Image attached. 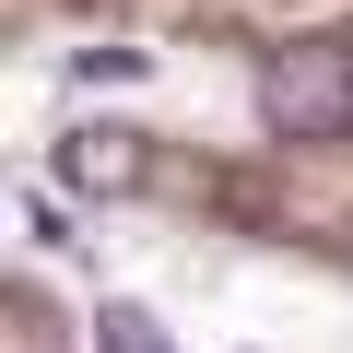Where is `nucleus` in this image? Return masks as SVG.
Masks as SVG:
<instances>
[{
	"label": "nucleus",
	"instance_id": "f257e3e1",
	"mask_svg": "<svg viewBox=\"0 0 353 353\" xmlns=\"http://www.w3.org/2000/svg\"><path fill=\"white\" fill-rule=\"evenodd\" d=\"M259 118L283 141H353V36H294L259 59Z\"/></svg>",
	"mask_w": 353,
	"mask_h": 353
},
{
	"label": "nucleus",
	"instance_id": "f03ea898",
	"mask_svg": "<svg viewBox=\"0 0 353 353\" xmlns=\"http://www.w3.org/2000/svg\"><path fill=\"white\" fill-rule=\"evenodd\" d=\"M48 176H59L71 201H130L141 176H153V153H141V130H59Z\"/></svg>",
	"mask_w": 353,
	"mask_h": 353
},
{
	"label": "nucleus",
	"instance_id": "7ed1b4c3",
	"mask_svg": "<svg viewBox=\"0 0 353 353\" xmlns=\"http://www.w3.org/2000/svg\"><path fill=\"white\" fill-rule=\"evenodd\" d=\"M94 353H176V341H165L153 306H106V318H94Z\"/></svg>",
	"mask_w": 353,
	"mask_h": 353
},
{
	"label": "nucleus",
	"instance_id": "20e7f679",
	"mask_svg": "<svg viewBox=\"0 0 353 353\" xmlns=\"http://www.w3.org/2000/svg\"><path fill=\"white\" fill-rule=\"evenodd\" d=\"M153 48H71V83H141Z\"/></svg>",
	"mask_w": 353,
	"mask_h": 353
}]
</instances>
